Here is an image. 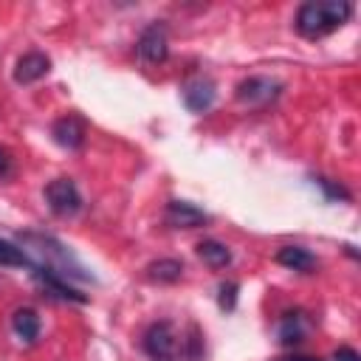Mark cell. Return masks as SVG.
Listing matches in <instances>:
<instances>
[{
    "label": "cell",
    "instance_id": "6da1fadb",
    "mask_svg": "<svg viewBox=\"0 0 361 361\" xmlns=\"http://www.w3.org/2000/svg\"><path fill=\"white\" fill-rule=\"evenodd\" d=\"M20 245H25V257L31 259V268H42V271L56 274L62 279H93V274H87V268L71 254V248H65L51 234L23 231Z\"/></svg>",
    "mask_w": 361,
    "mask_h": 361
},
{
    "label": "cell",
    "instance_id": "7a4b0ae2",
    "mask_svg": "<svg viewBox=\"0 0 361 361\" xmlns=\"http://www.w3.org/2000/svg\"><path fill=\"white\" fill-rule=\"evenodd\" d=\"M353 17V3L347 0H310L296 11V31L307 39H319L341 28Z\"/></svg>",
    "mask_w": 361,
    "mask_h": 361
},
{
    "label": "cell",
    "instance_id": "3957f363",
    "mask_svg": "<svg viewBox=\"0 0 361 361\" xmlns=\"http://www.w3.org/2000/svg\"><path fill=\"white\" fill-rule=\"evenodd\" d=\"M141 344L152 361H178L183 355V338L178 336L172 322H152Z\"/></svg>",
    "mask_w": 361,
    "mask_h": 361
},
{
    "label": "cell",
    "instance_id": "277c9868",
    "mask_svg": "<svg viewBox=\"0 0 361 361\" xmlns=\"http://www.w3.org/2000/svg\"><path fill=\"white\" fill-rule=\"evenodd\" d=\"M45 203L56 217H73L82 209V192L73 178H54L45 186Z\"/></svg>",
    "mask_w": 361,
    "mask_h": 361
},
{
    "label": "cell",
    "instance_id": "5b68a950",
    "mask_svg": "<svg viewBox=\"0 0 361 361\" xmlns=\"http://www.w3.org/2000/svg\"><path fill=\"white\" fill-rule=\"evenodd\" d=\"M282 93V85L271 76H248L237 85L234 96L240 104H248V107H265L271 102H276Z\"/></svg>",
    "mask_w": 361,
    "mask_h": 361
},
{
    "label": "cell",
    "instance_id": "8992f818",
    "mask_svg": "<svg viewBox=\"0 0 361 361\" xmlns=\"http://www.w3.org/2000/svg\"><path fill=\"white\" fill-rule=\"evenodd\" d=\"M135 51H138V56H141L147 65H161V62H166V56H169L166 25H164L161 20L149 23V25L141 31V37H138Z\"/></svg>",
    "mask_w": 361,
    "mask_h": 361
},
{
    "label": "cell",
    "instance_id": "52a82bcc",
    "mask_svg": "<svg viewBox=\"0 0 361 361\" xmlns=\"http://www.w3.org/2000/svg\"><path fill=\"white\" fill-rule=\"evenodd\" d=\"M85 118L76 116V113H68V116H59L54 124H51V138L54 144H59L62 149H79L85 144Z\"/></svg>",
    "mask_w": 361,
    "mask_h": 361
},
{
    "label": "cell",
    "instance_id": "ba28073f",
    "mask_svg": "<svg viewBox=\"0 0 361 361\" xmlns=\"http://www.w3.org/2000/svg\"><path fill=\"white\" fill-rule=\"evenodd\" d=\"M164 220L172 228H197V226L209 223V214L203 209H197L195 203H189V200H169L166 212H164Z\"/></svg>",
    "mask_w": 361,
    "mask_h": 361
},
{
    "label": "cell",
    "instance_id": "9c48e42d",
    "mask_svg": "<svg viewBox=\"0 0 361 361\" xmlns=\"http://www.w3.org/2000/svg\"><path fill=\"white\" fill-rule=\"evenodd\" d=\"M214 96H217V87L209 76H195L192 82L183 85V104L192 113H206L214 104Z\"/></svg>",
    "mask_w": 361,
    "mask_h": 361
},
{
    "label": "cell",
    "instance_id": "30bf717a",
    "mask_svg": "<svg viewBox=\"0 0 361 361\" xmlns=\"http://www.w3.org/2000/svg\"><path fill=\"white\" fill-rule=\"evenodd\" d=\"M48 71H51V59L42 51H28L14 65V82L17 85H34L42 76H48Z\"/></svg>",
    "mask_w": 361,
    "mask_h": 361
},
{
    "label": "cell",
    "instance_id": "8fae6325",
    "mask_svg": "<svg viewBox=\"0 0 361 361\" xmlns=\"http://www.w3.org/2000/svg\"><path fill=\"white\" fill-rule=\"evenodd\" d=\"M307 336V319L302 310H285L279 316V324H276V338L282 347H293L299 341H305Z\"/></svg>",
    "mask_w": 361,
    "mask_h": 361
},
{
    "label": "cell",
    "instance_id": "7c38bea8",
    "mask_svg": "<svg viewBox=\"0 0 361 361\" xmlns=\"http://www.w3.org/2000/svg\"><path fill=\"white\" fill-rule=\"evenodd\" d=\"M31 276L48 290V293H54V296H59V299H68V302H79V305H85L87 302V296L85 293H79L68 279H62V276H56V274H48V271H42V268H31Z\"/></svg>",
    "mask_w": 361,
    "mask_h": 361
},
{
    "label": "cell",
    "instance_id": "4fadbf2b",
    "mask_svg": "<svg viewBox=\"0 0 361 361\" xmlns=\"http://www.w3.org/2000/svg\"><path fill=\"white\" fill-rule=\"evenodd\" d=\"M276 262L285 265V268H290V271H299V274H310L319 265V259L305 245H282L276 251Z\"/></svg>",
    "mask_w": 361,
    "mask_h": 361
},
{
    "label": "cell",
    "instance_id": "5bb4252c",
    "mask_svg": "<svg viewBox=\"0 0 361 361\" xmlns=\"http://www.w3.org/2000/svg\"><path fill=\"white\" fill-rule=\"evenodd\" d=\"M11 327H14V333H17L20 341H25V344L37 341V336H39V316H37V310L17 307L11 313Z\"/></svg>",
    "mask_w": 361,
    "mask_h": 361
},
{
    "label": "cell",
    "instance_id": "9a60e30c",
    "mask_svg": "<svg viewBox=\"0 0 361 361\" xmlns=\"http://www.w3.org/2000/svg\"><path fill=\"white\" fill-rule=\"evenodd\" d=\"M197 257L209 265V268H226L228 262H231V251L223 245V243H217V240H203V243H197Z\"/></svg>",
    "mask_w": 361,
    "mask_h": 361
},
{
    "label": "cell",
    "instance_id": "2e32d148",
    "mask_svg": "<svg viewBox=\"0 0 361 361\" xmlns=\"http://www.w3.org/2000/svg\"><path fill=\"white\" fill-rule=\"evenodd\" d=\"M147 276L152 282L172 285V282H178L183 276V262H178V259H155V262L147 265Z\"/></svg>",
    "mask_w": 361,
    "mask_h": 361
},
{
    "label": "cell",
    "instance_id": "e0dca14e",
    "mask_svg": "<svg viewBox=\"0 0 361 361\" xmlns=\"http://www.w3.org/2000/svg\"><path fill=\"white\" fill-rule=\"evenodd\" d=\"M0 265H8V268H31V259L25 257V251L17 243L0 237Z\"/></svg>",
    "mask_w": 361,
    "mask_h": 361
},
{
    "label": "cell",
    "instance_id": "ac0fdd59",
    "mask_svg": "<svg viewBox=\"0 0 361 361\" xmlns=\"http://www.w3.org/2000/svg\"><path fill=\"white\" fill-rule=\"evenodd\" d=\"M203 355V336L195 324H189V336L183 338V358L186 361H197Z\"/></svg>",
    "mask_w": 361,
    "mask_h": 361
},
{
    "label": "cell",
    "instance_id": "d6986e66",
    "mask_svg": "<svg viewBox=\"0 0 361 361\" xmlns=\"http://www.w3.org/2000/svg\"><path fill=\"white\" fill-rule=\"evenodd\" d=\"M237 293H240V285H237V282H223L220 290H217V305H220V310L231 313V310L237 307Z\"/></svg>",
    "mask_w": 361,
    "mask_h": 361
},
{
    "label": "cell",
    "instance_id": "ffe728a7",
    "mask_svg": "<svg viewBox=\"0 0 361 361\" xmlns=\"http://www.w3.org/2000/svg\"><path fill=\"white\" fill-rule=\"evenodd\" d=\"M313 183L324 192V200H350V192L336 183V180H327V178H313Z\"/></svg>",
    "mask_w": 361,
    "mask_h": 361
},
{
    "label": "cell",
    "instance_id": "44dd1931",
    "mask_svg": "<svg viewBox=\"0 0 361 361\" xmlns=\"http://www.w3.org/2000/svg\"><path fill=\"white\" fill-rule=\"evenodd\" d=\"M333 358H336V361H361L353 347H338V350L333 353Z\"/></svg>",
    "mask_w": 361,
    "mask_h": 361
},
{
    "label": "cell",
    "instance_id": "7402d4cb",
    "mask_svg": "<svg viewBox=\"0 0 361 361\" xmlns=\"http://www.w3.org/2000/svg\"><path fill=\"white\" fill-rule=\"evenodd\" d=\"M8 175H11V155L0 147V180H3V178H8Z\"/></svg>",
    "mask_w": 361,
    "mask_h": 361
},
{
    "label": "cell",
    "instance_id": "603a6c76",
    "mask_svg": "<svg viewBox=\"0 0 361 361\" xmlns=\"http://www.w3.org/2000/svg\"><path fill=\"white\" fill-rule=\"evenodd\" d=\"M282 361H322V358H313V355H290V358H282Z\"/></svg>",
    "mask_w": 361,
    "mask_h": 361
}]
</instances>
